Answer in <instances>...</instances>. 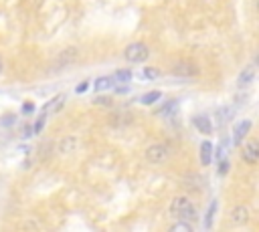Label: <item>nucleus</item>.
Returning <instances> with one entry per match:
<instances>
[{
    "mask_svg": "<svg viewBox=\"0 0 259 232\" xmlns=\"http://www.w3.org/2000/svg\"><path fill=\"white\" fill-rule=\"evenodd\" d=\"M170 214L176 218V220H192L196 218V210L192 206V202L186 198V196H176L170 204Z\"/></svg>",
    "mask_w": 259,
    "mask_h": 232,
    "instance_id": "obj_1",
    "label": "nucleus"
},
{
    "mask_svg": "<svg viewBox=\"0 0 259 232\" xmlns=\"http://www.w3.org/2000/svg\"><path fill=\"white\" fill-rule=\"evenodd\" d=\"M123 56H125L130 63H144V61L150 56V50H148V46L142 44V42H132V44L125 46Z\"/></svg>",
    "mask_w": 259,
    "mask_h": 232,
    "instance_id": "obj_2",
    "label": "nucleus"
},
{
    "mask_svg": "<svg viewBox=\"0 0 259 232\" xmlns=\"http://www.w3.org/2000/svg\"><path fill=\"white\" fill-rule=\"evenodd\" d=\"M241 159L249 165H255L259 161V141L257 139H249L245 145H243V151H241Z\"/></svg>",
    "mask_w": 259,
    "mask_h": 232,
    "instance_id": "obj_3",
    "label": "nucleus"
},
{
    "mask_svg": "<svg viewBox=\"0 0 259 232\" xmlns=\"http://www.w3.org/2000/svg\"><path fill=\"white\" fill-rule=\"evenodd\" d=\"M168 157V147L164 143H154L146 149V159L152 163H162Z\"/></svg>",
    "mask_w": 259,
    "mask_h": 232,
    "instance_id": "obj_4",
    "label": "nucleus"
},
{
    "mask_svg": "<svg viewBox=\"0 0 259 232\" xmlns=\"http://www.w3.org/2000/svg\"><path fill=\"white\" fill-rule=\"evenodd\" d=\"M172 73L176 77H196L198 75V67L192 65V63H186V61H180L172 67Z\"/></svg>",
    "mask_w": 259,
    "mask_h": 232,
    "instance_id": "obj_5",
    "label": "nucleus"
},
{
    "mask_svg": "<svg viewBox=\"0 0 259 232\" xmlns=\"http://www.w3.org/2000/svg\"><path fill=\"white\" fill-rule=\"evenodd\" d=\"M77 59V48H65L63 52L57 54V61H55V69H63V67H69L73 61Z\"/></svg>",
    "mask_w": 259,
    "mask_h": 232,
    "instance_id": "obj_6",
    "label": "nucleus"
},
{
    "mask_svg": "<svg viewBox=\"0 0 259 232\" xmlns=\"http://www.w3.org/2000/svg\"><path fill=\"white\" fill-rule=\"evenodd\" d=\"M249 129H251V121H241V123L235 127V131H233V143H235V145H241V141H243V137L249 133Z\"/></svg>",
    "mask_w": 259,
    "mask_h": 232,
    "instance_id": "obj_7",
    "label": "nucleus"
},
{
    "mask_svg": "<svg viewBox=\"0 0 259 232\" xmlns=\"http://www.w3.org/2000/svg\"><path fill=\"white\" fill-rule=\"evenodd\" d=\"M192 123H194V127H196L200 133H210V131H212V123H210V119H208L206 115H196V117H192Z\"/></svg>",
    "mask_w": 259,
    "mask_h": 232,
    "instance_id": "obj_8",
    "label": "nucleus"
},
{
    "mask_svg": "<svg viewBox=\"0 0 259 232\" xmlns=\"http://www.w3.org/2000/svg\"><path fill=\"white\" fill-rule=\"evenodd\" d=\"M253 77H255V67L249 65V67H245V69L241 71V75H239V79H237V85L243 89V87H247V85L253 81Z\"/></svg>",
    "mask_w": 259,
    "mask_h": 232,
    "instance_id": "obj_9",
    "label": "nucleus"
},
{
    "mask_svg": "<svg viewBox=\"0 0 259 232\" xmlns=\"http://www.w3.org/2000/svg\"><path fill=\"white\" fill-rule=\"evenodd\" d=\"M63 103H65V95H57V97H53V99L45 105L42 113H45V115H47V113H49V115H51V113H57V111L63 107Z\"/></svg>",
    "mask_w": 259,
    "mask_h": 232,
    "instance_id": "obj_10",
    "label": "nucleus"
},
{
    "mask_svg": "<svg viewBox=\"0 0 259 232\" xmlns=\"http://www.w3.org/2000/svg\"><path fill=\"white\" fill-rule=\"evenodd\" d=\"M212 151H214V147H212L210 141H202L200 143V161H202V165H208L210 163V159L214 157Z\"/></svg>",
    "mask_w": 259,
    "mask_h": 232,
    "instance_id": "obj_11",
    "label": "nucleus"
},
{
    "mask_svg": "<svg viewBox=\"0 0 259 232\" xmlns=\"http://www.w3.org/2000/svg\"><path fill=\"white\" fill-rule=\"evenodd\" d=\"M231 218L235 224H245L249 220V210L245 206H237L233 212H231Z\"/></svg>",
    "mask_w": 259,
    "mask_h": 232,
    "instance_id": "obj_12",
    "label": "nucleus"
},
{
    "mask_svg": "<svg viewBox=\"0 0 259 232\" xmlns=\"http://www.w3.org/2000/svg\"><path fill=\"white\" fill-rule=\"evenodd\" d=\"M75 147H77V139L75 137H65L59 143V151L61 153H71V151H75Z\"/></svg>",
    "mask_w": 259,
    "mask_h": 232,
    "instance_id": "obj_13",
    "label": "nucleus"
},
{
    "mask_svg": "<svg viewBox=\"0 0 259 232\" xmlns=\"http://www.w3.org/2000/svg\"><path fill=\"white\" fill-rule=\"evenodd\" d=\"M111 87V77H99L95 79V91H105Z\"/></svg>",
    "mask_w": 259,
    "mask_h": 232,
    "instance_id": "obj_14",
    "label": "nucleus"
},
{
    "mask_svg": "<svg viewBox=\"0 0 259 232\" xmlns=\"http://www.w3.org/2000/svg\"><path fill=\"white\" fill-rule=\"evenodd\" d=\"M130 79H132V71H127V69H119L115 73V77H113V81H119V83H125Z\"/></svg>",
    "mask_w": 259,
    "mask_h": 232,
    "instance_id": "obj_15",
    "label": "nucleus"
},
{
    "mask_svg": "<svg viewBox=\"0 0 259 232\" xmlns=\"http://www.w3.org/2000/svg\"><path fill=\"white\" fill-rule=\"evenodd\" d=\"M192 228H190V224H184L182 220H178L176 224H172L170 226V232H190Z\"/></svg>",
    "mask_w": 259,
    "mask_h": 232,
    "instance_id": "obj_16",
    "label": "nucleus"
},
{
    "mask_svg": "<svg viewBox=\"0 0 259 232\" xmlns=\"http://www.w3.org/2000/svg\"><path fill=\"white\" fill-rule=\"evenodd\" d=\"M160 77V71L156 69V67H148V69H144V73H142V79H158Z\"/></svg>",
    "mask_w": 259,
    "mask_h": 232,
    "instance_id": "obj_17",
    "label": "nucleus"
},
{
    "mask_svg": "<svg viewBox=\"0 0 259 232\" xmlns=\"http://www.w3.org/2000/svg\"><path fill=\"white\" fill-rule=\"evenodd\" d=\"M158 99H160V91H152V93H146L140 101L146 103V105H150V103H154V101H158Z\"/></svg>",
    "mask_w": 259,
    "mask_h": 232,
    "instance_id": "obj_18",
    "label": "nucleus"
},
{
    "mask_svg": "<svg viewBox=\"0 0 259 232\" xmlns=\"http://www.w3.org/2000/svg\"><path fill=\"white\" fill-rule=\"evenodd\" d=\"M214 210H217V202H212V204H210V208L206 210V220H204V226H206V228H210V224H212V216H214Z\"/></svg>",
    "mask_w": 259,
    "mask_h": 232,
    "instance_id": "obj_19",
    "label": "nucleus"
},
{
    "mask_svg": "<svg viewBox=\"0 0 259 232\" xmlns=\"http://www.w3.org/2000/svg\"><path fill=\"white\" fill-rule=\"evenodd\" d=\"M95 105H101V107H105V105H111L113 101L109 99V97H95V101H93Z\"/></svg>",
    "mask_w": 259,
    "mask_h": 232,
    "instance_id": "obj_20",
    "label": "nucleus"
},
{
    "mask_svg": "<svg viewBox=\"0 0 259 232\" xmlns=\"http://www.w3.org/2000/svg\"><path fill=\"white\" fill-rule=\"evenodd\" d=\"M176 105H178V101H168V105H166L164 109H160V115H168Z\"/></svg>",
    "mask_w": 259,
    "mask_h": 232,
    "instance_id": "obj_21",
    "label": "nucleus"
},
{
    "mask_svg": "<svg viewBox=\"0 0 259 232\" xmlns=\"http://www.w3.org/2000/svg\"><path fill=\"white\" fill-rule=\"evenodd\" d=\"M45 119H47V115H45V113H42V115H40V117H38V121H36V123H34V129H32V131H34V133H38V131H40V129H42V125H45Z\"/></svg>",
    "mask_w": 259,
    "mask_h": 232,
    "instance_id": "obj_22",
    "label": "nucleus"
},
{
    "mask_svg": "<svg viewBox=\"0 0 259 232\" xmlns=\"http://www.w3.org/2000/svg\"><path fill=\"white\" fill-rule=\"evenodd\" d=\"M229 171V161H221V165H219V173L223 176V173H227Z\"/></svg>",
    "mask_w": 259,
    "mask_h": 232,
    "instance_id": "obj_23",
    "label": "nucleus"
},
{
    "mask_svg": "<svg viewBox=\"0 0 259 232\" xmlns=\"http://www.w3.org/2000/svg\"><path fill=\"white\" fill-rule=\"evenodd\" d=\"M85 89H87V83L83 81V83H79V85H77V89H75V91H77V93H83Z\"/></svg>",
    "mask_w": 259,
    "mask_h": 232,
    "instance_id": "obj_24",
    "label": "nucleus"
},
{
    "mask_svg": "<svg viewBox=\"0 0 259 232\" xmlns=\"http://www.w3.org/2000/svg\"><path fill=\"white\" fill-rule=\"evenodd\" d=\"M32 109H34V105H32V103H24V107H22V111H24V113H30Z\"/></svg>",
    "mask_w": 259,
    "mask_h": 232,
    "instance_id": "obj_25",
    "label": "nucleus"
},
{
    "mask_svg": "<svg viewBox=\"0 0 259 232\" xmlns=\"http://www.w3.org/2000/svg\"><path fill=\"white\" fill-rule=\"evenodd\" d=\"M0 73H2V61H0Z\"/></svg>",
    "mask_w": 259,
    "mask_h": 232,
    "instance_id": "obj_26",
    "label": "nucleus"
}]
</instances>
